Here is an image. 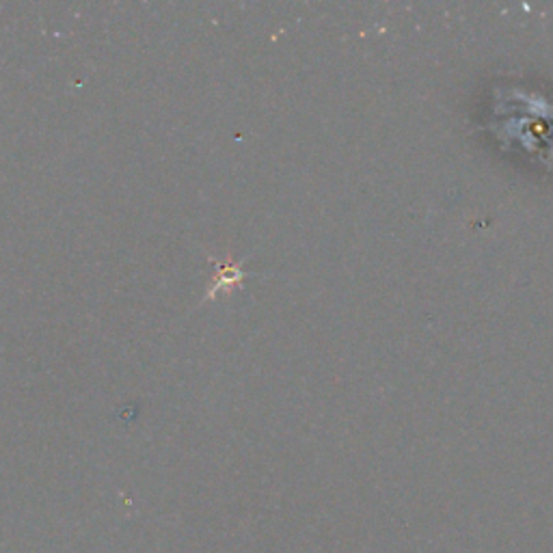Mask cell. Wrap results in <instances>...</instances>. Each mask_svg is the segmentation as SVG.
Returning a JSON list of instances; mask_svg holds the SVG:
<instances>
[{
  "label": "cell",
  "mask_w": 553,
  "mask_h": 553,
  "mask_svg": "<svg viewBox=\"0 0 553 553\" xmlns=\"http://www.w3.org/2000/svg\"><path fill=\"white\" fill-rule=\"evenodd\" d=\"M240 279H243V272H240L238 268H233V266H221V272H219V281H216V284H214V288L210 290L208 298H212V296H214V292L223 288V284H233V281H240Z\"/></svg>",
  "instance_id": "obj_1"
}]
</instances>
